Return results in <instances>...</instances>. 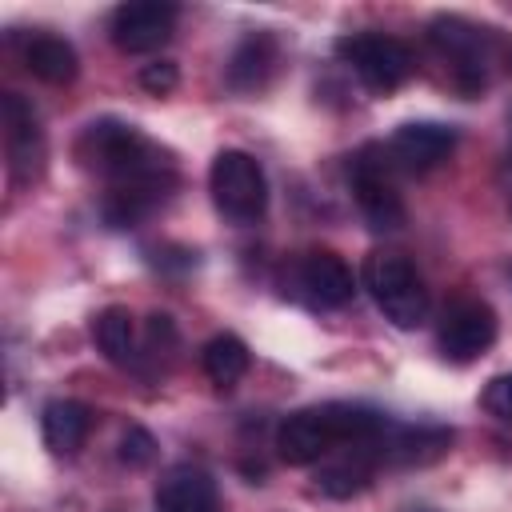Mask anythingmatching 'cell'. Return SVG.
<instances>
[{
    "instance_id": "4fadbf2b",
    "label": "cell",
    "mask_w": 512,
    "mask_h": 512,
    "mask_svg": "<svg viewBox=\"0 0 512 512\" xmlns=\"http://www.w3.org/2000/svg\"><path fill=\"white\" fill-rule=\"evenodd\" d=\"M376 460H380V448H372V444H344V448H336L332 456L320 460L316 488L324 496H332V500H348V496H356V492H364L372 484Z\"/></svg>"
},
{
    "instance_id": "6da1fadb",
    "label": "cell",
    "mask_w": 512,
    "mask_h": 512,
    "mask_svg": "<svg viewBox=\"0 0 512 512\" xmlns=\"http://www.w3.org/2000/svg\"><path fill=\"white\" fill-rule=\"evenodd\" d=\"M76 160L88 172H100L112 184V192H128L148 208L164 200L168 188L176 184L168 156L140 128L124 120H92L76 136Z\"/></svg>"
},
{
    "instance_id": "5bb4252c",
    "label": "cell",
    "mask_w": 512,
    "mask_h": 512,
    "mask_svg": "<svg viewBox=\"0 0 512 512\" xmlns=\"http://www.w3.org/2000/svg\"><path fill=\"white\" fill-rule=\"evenodd\" d=\"M220 488L212 472L196 464H176L156 484V512H216Z\"/></svg>"
},
{
    "instance_id": "5b68a950",
    "label": "cell",
    "mask_w": 512,
    "mask_h": 512,
    "mask_svg": "<svg viewBox=\"0 0 512 512\" xmlns=\"http://www.w3.org/2000/svg\"><path fill=\"white\" fill-rule=\"evenodd\" d=\"M208 192H212L216 212L232 224H256L268 208L264 168L256 164V156H248L240 148L216 152V160L208 168Z\"/></svg>"
},
{
    "instance_id": "7402d4cb",
    "label": "cell",
    "mask_w": 512,
    "mask_h": 512,
    "mask_svg": "<svg viewBox=\"0 0 512 512\" xmlns=\"http://www.w3.org/2000/svg\"><path fill=\"white\" fill-rule=\"evenodd\" d=\"M480 400H484V408H488L496 420H512V372L492 376Z\"/></svg>"
},
{
    "instance_id": "ffe728a7",
    "label": "cell",
    "mask_w": 512,
    "mask_h": 512,
    "mask_svg": "<svg viewBox=\"0 0 512 512\" xmlns=\"http://www.w3.org/2000/svg\"><path fill=\"white\" fill-rule=\"evenodd\" d=\"M92 340L96 348L112 360V364H128L132 352H136V320L128 308L120 304H108L96 320H92Z\"/></svg>"
},
{
    "instance_id": "52a82bcc",
    "label": "cell",
    "mask_w": 512,
    "mask_h": 512,
    "mask_svg": "<svg viewBox=\"0 0 512 512\" xmlns=\"http://www.w3.org/2000/svg\"><path fill=\"white\" fill-rule=\"evenodd\" d=\"M388 168H392V160H388V148H380V144L360 148L348 168L356 208L368 220V228H376V232H392L404 224V200H400Z\"/></svg>"
},
{
    "instance_id": "603a6c76",
    "label": "cell",
    "mask_w": 512,
    "mask_h": 512,
    "mask_svg": "<svg viewBox=\"0 0 512 512\" xmlns=\"http://www.w3.org/2000/svg\"><path fill=\"white\" fill-rule=\"evenodd\" d=\"M176 84H180V72L168 60H156V64H144L140 68V88L152 92V96H168Z\"/></svg>"
},
{
    "instance_id": "9c48e42d",
    "label": "cell",
    "mask_w": 512,
    "mask_h": 512,
    "mask_svg": "<svg viewBox=\"0 0 512 512\" xmlns=\"http://www.w3.org/2000/svg\"><path fill=\"white\" fill-rule=\"evenodd\" d=\"M172 28H176V4H160V0H132V4H120L108 20V32H112V44L128 56H148V52H160L168 40H172Z\"/></svg>"
},
{
    "instance_id": "d6986e66",
    "label": "cell",
    "mask_w": 512,
    "mask_h": 512,
    "mask_svg": "<svg viewBox=\"0 0 512 512\" xmlns=\"http://www.w3.org/2000/svg\"><path fill=\"white\" fill-rule=\"evenodd\" d=\"M200 364H204V376H208L216 388H232V384H236V380L248 372L252 352H248V344H244L240 336L220 332V336H212V340L204 344Z\"/></svg>"
},
{
    "instance_id": "e0dca14e",
    "label": "cell",
    "mask_w": 512,
    "mask_h": 512,
    "mask_svg": "<svg viewBox=\"0 0 512 512\" xmlns=\"http://www.w3.org/2000/svg\"><path fill=\"white\" fill-rule=\"evenodd\" d=\"M452 448V428H388L380 440V460L432 464Z\"/></svg>"
},
{
    "instance_id": "9a60e30c",
    "label": "cell",
    "mask_w": 512,
    "mask_h": 512,
    "mask_svg": "<svg viewBox=\"0 0 512 512\" xmlns=\"http://www.w3.org/2000/svg\"><path fill=\"white\" fill-rule=\"evenodd\" d=\"M276 60H280V48H276V36L272 32H248L232 56H228V68H224V80L232 92H260L272 72H276Z\"/></svg>"
},
{
    "instance_id": "cb8c5ba5",
    "label": "cell",
    "mask_w": 512,
    "mask_h": 512,
    "mask_svg": "<svg viewBox=\"0 0 512 512\" xmlns=\"http://www.w3.org/2000/svg\"><path fill=\"white\" fill-rule=\"evenodd\" d=\"M416 512H428V508H416Z\"/></svg>"
},
{
    "instance_id": "ba28073f",
    "label": "cell",
    "mask_w": 512,
    "mask_h": 512,
    "mask_svg": "<svg viewBox=\"0 0 512 512\" xmlns=\"http://www.w3.org/2000/svg\"><path fill=\"white\" fill-rule=\"evenodd\" d=\"M496 340V312L492 304L468 296L444 308L440 328H436V344L452 364H468L476 356H484Z\"/></svg>"
},
{
    "instance_id": "8992f818",
    "label": "cell",
    "mask_w": 512,
    "mask_h": 512,
    "mask_svg": "<svg viewBox=\"0 0 512 512\" xmlns=\"http://www.w3.org/2000/svg\"><path fill=\"white\" fill-rule=\"evenodd\" d=\"M336 56L372 88V92H396L412 72V48L384 32H352L336 40Z\"/></svg>"
},
{
    "instance_id": "44dd1931",
    "label": "cell",
    "mask_w": 512,
    "mask_h": 512,
    "mask_svg": "<svg viewBox=\"0 0 512 512\" xmlns=\"http://www.w3.org/2000/svg\"><path fill=\"white\" fill-rule=\"evenodd\" d=\"M152 456H156V440H152V432L140 428V424H128V432L120 436V460H124L128 468H144Z\"/></svg>"
},
{
    "instance_id": "30bf717a",
    "label": "cell",
    "mask_w": 512,
    "mask_h": 512,
    "mask_svg": "<svg viewBox=\"0 0 512 512\" xmlns=\"http://www.w3.org/2000/svg\"><path fill=\"white\" fill-rule=\"evenodd\" d=\"M456 148V132L436 120H408L388 140V160L404 172H432Z\"/></svg>"
},
{
    "instance_id": "7c38bea8",
    "label": "cell",
    "mask_w": 512,
    "mask_h": 512,
    "mask_svg": "<svg viewBox=\"0 0 512 512\" xmlns=\"http://www.w3.org/2000/svg\"><path fill=\"white\" fill-rule=\"evenodd\" d=\"M300 288L320 308H344L356 296V276H352L348 260L336 256L332 248H312L300 260Z\"/></svg>"
},
{
    "instance_id": "7a4b0ae2",
    "label": "cell",
    "mask_w": 512,
    "mask_h": 512,
    "mask_svg": "<svg viewBox=\"0 0 512 512\" xmlns=\"http://www.w3.org/2000/svg\"><path fill=\"white\" fill-rule=\"evenodd\" d=\"M388 428H392V420L372 412V408H360V404H316V408L292 412L280 424L276 452H280L284 464L308 468V464H320L324 456H332L344 444L380 448Z\"/></svg>"
},
{
    "instance_id": "3957f363",
    "label": "cell",
    "mask_w": 512,
    "mask_h": 512,
    "mask_svg": "<svg viewBox=\"0 0 512 512\" xmlns=\"http://www.w3.org/2000/svg\"><path fill=\"white\" fill-rule=\"evenodd\" d=\"M428 40L452 64V76L468 96H476L488 84V68L496 60H512V44L496 36V28H480L464 16H436L428 24Z\"/></svg>"
},
{
    "instance_id": "8fae6325",
    "label": "cell",
    "mask_w": 512,
    "mask_h": 512,
    "mask_svg": "<svg viewBox=\"0 0 512 512\" xmlns=\"http://www.w3.org/2000/svg\"><path fill=\"white\" fill-rule=\"evenodd\" d=\"M0 120H4V144H8V168H12V176L16 180H32L40 172V160H44L40 124H36L32 104L20 92H4Z\"/></svg>"
},
{
    "instance_id": "277c9868",
    "label": "cell",
    "mask_w": 512,
    "mask_h": 512,
    "mask_svg": "<svg viewBox=\"0 0 512 512\" xmlns=\"http://www.w3.org/2000/svg\"><path fill=\"white\" fill-rule=\"evenodd\" d=\"M360 280L368 288V296L376 300V308L384 312V320H392L396 328H420L428 320V288L416 272V264L400 252H368L360 264Z\"/></svg>"
},
{
    "instance_id": "ac0fdd59",
    "label": "cell",
    "mask_w": 512,
    "mask_h": 512,
    "mask_svg": "<svg viewBox=\"0 0 512 512\" xmlns=\"http://www.w3.org/2000/svg\"><path fill=\"white\" fill-rule=\"evenodd\" d=\"M24 64L44 84H72L76 72H80L76 48L68 40H60V36H32L28 48H24Z\"/></svg>"
},
{
    "instance_id": "2e32d148",
    "label": "cell",
    "mask_w": 512,
    "mask_h": 512,
    "mask_svg": "<svg viewBox=\"0 0 512 512\" xmlns=\"http://www.w3.org/2000/svg\"><path fill=\"white\" fill-rule=\"evenodd\" d=\"M40 432H44V444L52 452L68 456V452H76L88 440V432H92V408L80 404V400H68V396L64 400H52L40 412Z\"/></svg>"
}]
</instances>
